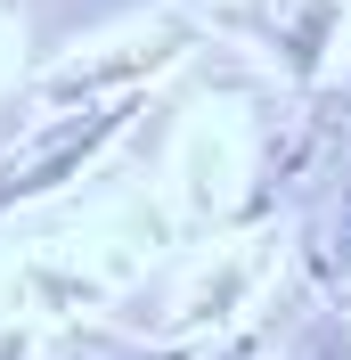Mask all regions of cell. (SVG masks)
I'll list each match as a JSON object with an SVG mask.
<instances>
[{"label":"cell","instance_id":"obj_5","mask_svg":"<svg viewBox=\"0 0 351 360\" xmlns=\"http://www.w3.org/2000/svg\"><path fill=\"white\" fill-rule=\"evenodd\" d=\"M310 270L327 278L335 295L351 287V164H343V188H335V221H327V246H310Z\"/></svg>","mask_w":351,"mask_h":360},{"label":"cell","instance_id":"obj_2","mask_svg":"<svg viewBox=\"0 0 351 360\" xmlns=\"http://www.w3.org/2000/svg\"><path fill=\"white\" fill-rule=\"evenodd\" d=\"M139 115V90L123 98H98V107H74V115H49L33 139H17L8 156H0V213H17V205L49 197V188H66L107 139H123V123Z\"/></svg>","mask_w":351,"mask_h":360},{"label":"cell","instance_id":"obj_3","mask_svg":"<svg viewBox=\"0 0 351 360\" xmlns=\"http://www.w3.org/2000/svg\"><path fill=\"white\" fill-rule=\"evenodd\" d=\"M343 8L351 0H253V25L278 49V66L294 82H310V74L327 66V41H335V25H343Z\"/></svg>","mask_w":351,"mask_h":360},{"label":"cell","instance_id":"obj_8","mask_svg":"<svg viewBox=\"0 0 351 360\" xmlns=\"http://www.w3.org/2000/svg\"><path fill=\"white\" fill-rule=\"evenodd\" d=\"M213 360H262V344H253V336H229V344H220Z\"/></svg>","mask_w":351,"mask_h":360},{"label":"cell","instance_id":"obj_1","mask_svg":"<svg viewBox=\"0 0 351 360\" xmlns=\"http://www.w3.org/2000/svg\"><path fill=\"white\" fill-rule=\"evenodd\" d=\"M197 41H204V25L188 17V8H147L139 25H114V33L82 41L66 66H49L41 82H33V98H41L49 115H74V107H98V98H123V90H147L155 74L180 66Z\"/></svg>","mask_w":351,"mask_h":360},{"label":"cell","instance_id":"obj_6","mask_svg":"<svg viewBox=\"0 0 351 360\" xmlns=\"http://www.w3.org/2000/svg\"><path fill=\"white\" fill-rule=\"evenodd\" d=\"M303 360H351V328L335 319L327 336H310V344H303Z\"/></svg>","mask_w":351,"mask_h":360},{"label":"cell","instance_id":"obj_9","mask_svg":"<svg viewBox=\"0 0 351 360\" xmlns=\"http://www.w3.org/2000/svg\"><path fill=\"white\" fill-rule=\"evenodd\" d=\"M343 328H351V287H343Z\"/></svg>","mask_w":351,"mask_h":360},{"label":"cell","instance_id":"obj_4","mask_svg":"<svg viewBox=\"0 0 351 360\" xmlns=\"http://www.w3.org/2000/svg\"><path fill=\"white\" fill-rule=\"evenodd\" d=\"M49 360H204L197 344H131V336H98V328H74V336L49 344Z\"/></svg>","mask_w":351,"mask_h":360},{"label":"cell","instance_id":"obj_7","mask_svg":"<svg viewBox=\"0 0 351 360\" xmlns=\"http://www.w3.org/2000/svg\"><path fill=\"white\" fill-rule=\"evenodd\" d=\"M0 360H33V328H0Z\"/></svg>","mask_w":351,"mask_h":360}]
</instances>
